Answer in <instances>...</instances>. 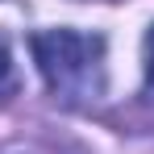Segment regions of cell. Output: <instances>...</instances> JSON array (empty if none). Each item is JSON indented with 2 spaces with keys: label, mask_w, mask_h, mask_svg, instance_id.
<instances>
[{
  "label": "cell",
  "mask_w": 154,
  "mask_h": 154,
  "mask_svg": "<svg viewBox=\"0 0 154 154\" xmlns=\"http://www.w3.org/2000/svg\"><path fill=\"white\" fill-rule=\"evenodd\" d=\"M33 63L46 79L50 96L67 108L100 104L108 75H104V38L79 29H42L29 38Z\"/></svg>",
  "instance_id": "cell-1"
},
{
  "label": "cell",
  "mask_w": 154,
  "mask_h": 154,
  "mask_svg": "<svg viewBox=\"0 0 154 154\" xmlns=\"http://www.w3.org/2000/svg\"><path fill=\"white\" fill-rule=\"evenodd\" d=\"M17 92V67H13V50L0 33V96H13Z\"/></svg>",
  "instance_id": "cell-2"
},
{
  "label": "cell",
  "mask_w": 154,
  "mask_h": 154,
  "mask_svg": "<svg viewBox=\"0 0 154 154\" xmlns=\"http://www.w3.org/2000/svg\"><path fill=\"white\" fill-rule=\"evenodd\" d=\"M142 67H146V88H142V96H146V100H154V25H150V33H146Z\"/></svg>",
  "instance_id": "cell-3"
}]
</instances>
